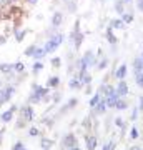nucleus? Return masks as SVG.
Wrapping results in <instances>:
<instances>
[{
    "instance_id": "nucleus-1",
    "label": "nucleus",
    "mask_w": 143,
    "mask_h": 150,
    "mask_svg": "<svg viewBox=\"0 0 143 150\" xmlns=\"http://www.w3.org/2000/svg\"><path fill=\"white\" fill-rule=\"evenodd\" d=\"M18 110H20V112H18L20 113V118H23L25 122H32L33 118H35V110H33V107L30 103H28V105H22Z\"/></svg>"
},
{
    "instance_id": "nucleus-2",
    "label": "nucleus",
    "mask_w": 143,
    "mask_h": 150,
    "mask_svg": "<svg viewBox=\"0 0 143 150\" xmlns=\"http://www.w3.org/2000/svg\"><path fill=\"white\" fill-rule=\"evenodd\" d=\"M17 110H18V107H17V105H12V107L8 108V110L2 112V115H0V120H2L4 123H8V122L12 120V118H13V115H15Z\"/></svg>"
},
{
    "instance_id": "nucleus-3",
    "label": "nucleus",
    "mask_w": 143,
    "mask_h": 150,
    "mask_svg": "<svg viewBox=\"0 0 143 150\" xmlns=\"http://www.w3.org/2000/svg\"><path fill=\"white\" fill-rule=\"evenodd\" d=\"M103 98H105V102H106V107L115 108V103H117V100L120 98V95H118V92H117V90H113L111 93H108V95L103 97Z\"/></svg>"
},
{
    "instance_id": "nucleus-4",
    "label": "nucleus",
    "mask_w": 143,
    "mask_h": 150,
    "mask_svg": "<svg viewBox=\"0 0 143 150\" xmlns=\"http://www.w3.org/2000/svg\"><path fill=\"white\" fill-rule=\"evenodd\" d=\"M95 55H93V52H87V54L83 55V59L80 60V64L83 65V67H87V69H88V67H92V65H95Z\"/></svg>"
},
{
    "instance_id": "nucleus-5",
    "label": "nucleus",
    "mask_w": 143,
    "mask_h": 150,
    "mask_svg": "<svg viewBox=\"0 0 143 150\" xmlns=\"http://www.w3.org/2000/svg\"><path fill=\"white\" fill-rule=\"evenodd\" d=\"M62 22H63V13H62V12H55L53 17H52V27L53 28L60 27V25H62Z\"/></svg>"
},
{
    "instance_id": "nucleus-6",
    "label": "nucleus",
    "mask_w": 143,
    "mask_h": 150,
    "mask_svg": "<svg viewBox=\"0 0 143 150\" xmlns=\"http://www.w3.org/2000/svg\"><path fill=\"white\" fill-rule=\"evenodd\" d=\"M10 98H12V95L5 90V87H0V107L5 105V103H8Z\"/></svg>"
},
{
    "instance_id": "nucleus-7",
    "label": "nucleus",
    "mask_w": 143,
    "mask_h": 150,
    "mask_svg": "<svg viewBox=\"0 0 143 150\" xmlns=\"http://www.w3.org/2000/svg\"><path fill=\"white\" fill-rule=\"evenodd\" d=\"M62 145H63V147H67V149H72V147H75V145H77V139H75V135H67V137H65L63 139V142H62Z\"/></svg>"
},
{
    "instance_id": "nucleus-8",
    "label": "nucleus",
    "mask_w": 143,
    "mask_h": 150,
    "mask_svg": "<svg viewBox=\"0 0 143 150\" xmlns=\"http://www.w3.org/2000/svg\"><path fill=\"white\" fill-rule=\"evenodd\" d=\"M0 74H4V75L15 74V70H13V64H0Z\"/></svg>"
},
{
    "instance_id": "nucleus-9",
    "label": "nucleus",
    "mask_w": 143,
    "mask_h": 150,
    "mask_svg": "<svg viewBox=\"0 0 143 150\" xmlns=\"http://www.w3.org/2000/svg\"><path fill=\"white\" fill-rule=\"evenodd\" d=\"M45 55H47L45 48H43V47H38V45H37V48H35V52H33V55H32V59L37 62V60H42Z\"/></svg>"
},
{
    "instance_id": "nucleus-10",
    "label": "nucleus",
    "mask_w": 143,
    "mask_h": 150,
    "mask_svg": "<svg viewBox=\"0 0 143 150\" xmlns=\"http://www.w3.org/2000/svg\"><path fill=\"white\" fill-rule=\"evenodd\" d=\"M25 35H27V30H23V28H13V37H15V40L18 43H22V40L25 38Z\"/></svg>"
},
{
    "instance_id": "nucleus-11",
    "label": "nucleus",
    "mask_w": 143,
    "mask_h": 150,
    "mask_svg": "<svg viewBox=\"0 0 143 150\" xmlns=\"http://www.w3.org/2000/svg\"><path fill=\"white\" fill-rule=\"evenodd\" d=\"M117 92H118V95H120V97H125V95L128 93V85L122 80V82L117 85Z\"/></svg>"
},
{
    "instance_id": "nucleus-12",
    "label": "nucleus",
    "mask_w": 143,
    "mask_h": 150,
    "mask_svg": "<svg viewBox=\"0 0 143 150\" xmlns=\"http://www.w3.org/2000/svg\"><path fill=\"white\" fill-rule=\"evenodd\" d=\"M85 145H87V149L88 150H95L97 149V137H87Z\"/></svg>"
},
{
    "instance_id": "nucleus-13",
    "label": "nucleus",
    "mask_w": 143,
    "mask_h": 150,
    "mask_svg": "<svg viewBox=\"0 0 143 150\" xmlns=\"http://www.w3.org/2000/svg\"><path fill=\"white\" fill-rule=\"evenodd\" d=\"M38 102H42V95L38 92H32L30 97H28V103L32 105V103H38Z\"/></svg>"
},
{
    "instance_id": "nucleus-14",
    "label": "nucleus",
    "mask_w": 143,
    "mask_h": 150,
    "mask_svg": "<svg viewBox=\"0 0 143 150\" xmlns=\"http://www.w3.org/2000/svg\"><path fill=\"white\" fill-rule=\"evenodd\" d=\"M97 110V112L98 113H103L105 112V108H106V102H105V98H100V100H98V103H97L95 107H93Z\"/></svg>"
},
{
    "instance_id": "nucleus-15",
    "label": "nucleus",
    "mask_w": 143,
    "mask_h": 150,
    "mask_svg": "<svg viewBox=\"0 0 143 150\" xmlns=\"http://www.w3.org/2000/svg\"><path fill=\"white\" fill-rule=\"evenodd\" d=\"M13 70H15L17 75H22L25 72V64H23V62H15V64H13Z\"/></svg>"
},
{
    "instance_id": "nucleus-16",
    "label": "nucleus",
    "mask_w": 143,
    "mask_h": 150,
    "mask_svg": "<svg viewBox=\"0 0 143 150\" xmlns=\"http://www.w3.org/2000/svg\"><path fill=\"white\" fill-rule=\"evenodd\" d=\"M125 75H127V65H120V69L117 70L115 77H117V79H120V80H123V79H125Z\"/></svg>"
},
{
    "instance_id": "nucleus-17",
    "label": "nucleus",
    "mask_w": 143,
    "mask_h": 150,
    "mask_svg": "<svg viewBox=\"0 0 143 150\" xmlns=\"http://www.w3.org/2000/svg\"><path fill=\"white\" fill-rule=\"evenodd\" d=\"M58 83H60V79H58V77H50V79L47 80V85H48V87H52V88L58 87Z\"/></svg>"
},
{
    "instance_id": "nucleus-18",
    "label": "nucleus",
    "mask_w": 143,
    "mask_h": 150,
    "mask_svg": "<svg viewBox=\"0 0 143 150\" xmlns=\"http://www.w3.org/2000/svg\"><path fill=\"white\" fill-rule=\"evenodd\" d=\"M40 145H42L43 150H50L53 145V140H47V139H42V142H40Z\"/></svg>"
},
{
    "instance_id": "nucleus-19",
    "label": "nucleus",
    "mask_w": 143,
    "mask_h": 150,
    "mask_svg": "<svg viewBox=\"0 0 143 150\" xmlns=\"http://www.w3.org/2000/svg\"><path fill=\"white\" fill-rule=\"evenodd\" d=\"M32 70H33V74H38V72H42V70H43V64L40 62V60H37V62H33Z\"/></svg>"
},
{
    "instance_id": "nucleus-20",
    "label": "nucleus",
    "mask_w": 143,
    "mask_h": 150,
    "mask_svg": "<svg viewBox=\"0 0 143 150\" xmlns=\"http://www.w3.org/2000/svg\"><path fill=\"white\" fill-rule=\"evenodd\" d=\"M68 87L70 88H80V87H82V82H80V79H72Z\"/></svg>"
},
{
    "instance_id": "nucleus-21",
    "label": "nucleus",
    "mask_w": 143,
    "mask_h": 150,
    "mask_svg": "<svg viewBox=\"0 0 143 150\" xmlns=\"http://www.w3.org/2000/svg\"><path fill=\"white\" fill-rule=\"evenodd\" d=\"M115 108H117V110H123V108H127V102H125L123 98H118L117 103H115Z\"/></svg>"
},
{
    "instance_id": "nucleus-22",
    "label": "nucleus",
    "mask_w": 143,
    "mask_h": 150,
    "mask_svg": "<svg viewBox=\"0 0 143 150\" xmlns=\"http://www.w3.org/2000/svg\"><path fill=\"white\" fill-rule=\"evenodd\" d=\"M35 48H37V45H35V43H33V45H30V47H27L25 48V55H27V57H32L33 52H35Z\"/></svg>"
},
{
    "instance_id": "nucleus-23",
    "label": "nucleus",
    "mask_w": 143,
    "mask_h": 150,
    "mask_svg": "<svg viewBox=\"0 0 143 150\" xmlns=\"http://www.w3.org/2000/svg\"><path fill=\"white\" fill-rule=\"evenodd\" d=\"M100 97H101V95L98 93V92H97L95 95L92 97V100H90V107H95L97 103H98V100H100Z\"/></svg>"
},
{
    "instance_id": "nucleus-24",
    "label": "nucleus",
    "mask_w": 143,
    "mask_h": 150,
    "mask_svg": "<svg viewBox=\"0 0 143 150\" xmlns=\"http://www.w3.org/2000/svg\"><path fill=\"white\" fill-rule=\"evenodd\" d=\"M137 83L143 88V72H138L137 74Z\"/></svg>"
},
{
    "instance_id": "nucleus-25",
    "label": "nucleus",
    "mask_w": 143,
    "mask_h": 150,
    "mask_svg": "<svg viewBox=\"0 0 143 150\" xmlns=\"http://www.w3.org/2000/svg\"><path fill=\"white\" fill-rule=\"evenodd\" d=\"M106 37H108V42H110V43H117V38L111 35V28H108V32H106Z\"/></svg>"
},
{
    "instance_id": "nucleus-26",
    "label": "nucleus",
    "mask_w": 143,
    "mask_h": 150,
    "mask_svg": "<svg viewBox=\"0 0 143 150\" xmlns=\"http://www.w3.org/2000/svg\"><path fill=\"white\" fill-rule=\"evenodd\" d=\"M115 10H117L118 13H123V0L117 2V5H115Z\"/></svg>"
},
{
    "instance_id": "nucleus-27",
    "label": "nucleus",
    "mask_w": 143,
    "mask_h": 150,
    "mask_svg": "<svg viewBox=\"0 0 143 150\" xmlns=\"http://www.w3.org/2000/svg\"><path fill=\"white\" fill-rule=\"evenodd\" d=\"M12 150H27V149H25V145L22 144V142H17V144L12 147Z\"/></svg>"
},
{
    "instance_id": "nucleus-28",
    "label": "nucleus",
    "mask_w": 143,
    "mask_h": 150,
    "mask_svg": "<svg viewBox=\"0 0 143 150\" xmlns=\"http://www.w3.org/2000/svg\"><path fill=\"white\" fill-rule=\"evenodd\" d=\"M60 64H62V60H60V57H55V59H52V65L55 67V69H58Z\"/></svg>"
},
{
    "instance_id": "nucleus-29",
    "label": "nucleus",
    "mask_w": 143,
    "mask_h": 150,
    "mask_svg": "<svg viewBox=\"0 0 143 150\" xmlns=\"http://www.w3.org/2000/svg\"><path fill=\"white\" fill-rule=\"evenodd\" d=\"M28 134H30V137H37V135L40 134V130H38L37 127H32V129L28 130Z\"/></svg>"
},
{
    "instance_id": "nucleus-30",
    "label": "nucleus",
    "mask_w": 143,
    "mask_h": 150,
    "mask_svg": "<svg viewBox=\"0 0 143 150\" xmlns=\"http://www.w3.org/2000/svg\"><path fill=\"white\" fill-rule=\"evenodd\" d=\"M122 15H123V22L125 23H130L133 20V15H130V13H122Z\"/></svg>"
},
{
    "instance_id": "nucleus-31",
    "label": "nucleus",
    "mask_w": 143,
    "mask_h": 150,
    "mask_svg": "<svg viewBox=\"0 0 143 150\" xmlns=\"http://www.w3.org/2000/svg\"><path fill=\"white\" fill-rule=\"evenodd\" d=\"M111 27L120 28V27H123V22L122 20H113V22H111Z\"/></svg>"
},
{
    "instance_id": "nucleus-32",
    "label": "nucleus",
    "mask_w": 143,
    "mask_h": 150,
    "mask_svg": "<svg viewBox=\"0 0 143 150\" xmlns=\"http://www.w3.org/2000/svg\"><path fill=\"white\" fill-rule=\"evenodd\" d=\"M103 150H113V142H110V144H106L105 147H103Z\"/></svg>"
},
{
    "instance_id": "nucleus-33",
    "label": "nucleus",
    "mask_w": 143,
    "mask_h": 150,
    "mask_svg": "<svg viewBox=\"0 0 143 150\" xmlns=\"http://www.w3.org/2000/svg\"><path fill=\"white\" fill-rule=\"evenodd\" d=\"M5 42H7V37H5V35H2V33H0V45H4Z\"/></svg>"
},
{
    "instance_id": "nucleus-34",
    "label": "nucleus",
    "mask_w": 143,
    "mask_h": 150,
    "mask_svg": "<svg viewBox=\"0 0 143 150\" xmlns=\"http://www.w3.org/2000/svg\"><path fill=\"white\" fill-rule=\"evenodd\" d=\"M25 2H27V5H37L38 0H25Z\"/></svg>"
},
{
    "instance_id": "nucleus-35",
    "label": "nucleus",
    "mask_w": 143,
    "mask_h": 150,
    "mask_svg": "<svg viewBox=\"0 0 143 150\" xmlns=\"http://www.w3.org/2000/svg\"><path fill=\"white\" fill-rule=\"evenodd\" d=\"M106 64H108L106 60H101L100 64H98V67H100V69H105V67H106Z\"/></svg>"
},
{
    "instance_id": "nucleus-36",
    "label": "nucleus",
    "mask_w": 143,
    "mask_h": 150,
    "mask_svg": "<svg viewBox=\"0 0 143 150\" xmlns=\"http://www.w3.org/2000/svg\"><path fill=\"white\" fill-rule=\"evenodd\" d=\"M137 4H138V10L143 12V0H137Z\"/></svg>"
},
{
    "instance_id": "nucleus-37",
    "label": "nucleus",
    "mask_w": 143,
    "mask_h": 150,
    "mask_svg": "<svg viewBox=\"0 0 143 150\" xmlns=\"http://www.w3.org/2000/svg\"><path fill=\"white\" fill-rule=\"evenodd\" d=\"M138 137V132H137V129H133L132 130V139H137Z\"/></svg>"
},
{
    "instance_id": "nucleus-38",
    "label": "nucleus",
    "mask_w": 143,
    "mask_h": 150,
    "mask_svg": "<svg viewBox=\"0 0 143 150\" xmlns=\"http://www.w3.org/2000/svg\"><path fill=\"white\" fill-rule=\"evenodd\" d=\"M4 134H5V129H2V130H0V145H2V142H4V140H2V137H4Z\"/></svg>"
},
{
    "instance_id": "nucleus-39",
    "label": "nucleus",
    "mask_w": 143,
    "mask_h": 150,
    "mask_svg": "<svg viewBox=\"0 0 143 150\" xmlns=\"http://www.w3.org/2000/svg\"><path fill=\"white\" fill-rule=\"evenodd\" d=\"M115 122H117V125H118V127H123V125H122V118H117V120H115Z\"/></svg>"
},
{
    "instance_id": "nucleus-40",
    "label": "nucleus",
    "mask_w": 143,
    "mask_h": 150,
    "mask_svg": "<svg viewBox=\"0 0 143 150\" xmlns=\"http://www.w3.org/2000/svg\"><path fill=\"white\" fill-rule=\"evenodd\" d=\"M58 98H60V93H55V95H53V100H55V102H57Z\"/></svg>"
},
{
    "instance_id": "nucleus-41",
    "label": "nucleus",
    "mask_w": 143,
    "mask_h": 150,
    "mask_svg": "<svg viewBox=\"0 0 143 150\" xmlns=\"http://www.w3.org/2000/svg\"><path fill=\"white\" fill-rule=\"evenodd\" d=\"M140 108H142V110H143V97H142V98H140Z\"/></svg>"
},
{
    "instance_id": "nucleus-42",
    "label": "nucleus",
    "mask_w": 143,
    "mask_h": 150,
    "mask_svg": "<svg viewBox=\"0 0 143 150\" xmlns=\"http://www.w3.org/2000/svg\"><path fill=\"white\" fill-rule=\"evenodd\" d=\"M70 150H80V149H78V147H77V145H75V147H72V149H70Z\"/></svg>"
},
{
    "instance_id": "nucleus-43",
    "label": "nucleus",
    "mask_w": 143,
    "mask_h": 150,
    "mask_svg": "<svg viewBox=\"0 0 143 150\" xmlns=\"http://www.w3.org/2000/svg\"><path fill=\"white\" fill-rule=\"evenodd\" d=\"M123 2H132V0H123Z\"/></svg>"
},
{
    "instance_id": "nucleus-44",
    "label": "nucleus",
    "mask_w": 143,
    "mask_h": 150,
    "mask_svg": "<svg viewBox=\"0 0 143 150\" xmlns=\"http://www.w3.org/2000/svg\"><path fill=\"white\" fill-rule=\"evenodd\" d=\"M62 2H68V0H62Z\"/></svg>"
},
{
    "instance_id": "nucleus-45",
    "label": "nucleus",
    "mask_w": 143,
    "mask_h": 150,
    "mask_svg": "<svg viewBox=\"0 0 143 150\" xmlns=\"http://www.w3.org/2000/svg\"><path fill=\"white\" fill-rule=\"evenodd\" d=\"M0 83H2V82H0Z\"/></svg>"
}]
</instances>
